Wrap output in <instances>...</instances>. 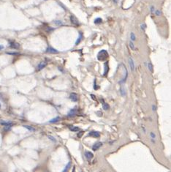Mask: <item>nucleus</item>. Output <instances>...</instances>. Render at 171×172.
<instances>
[{"mask_svg":"<svg viewBox=\"0 0 171 172\" xmlns=\"http://www.w3.org/2000/svg\"><path fill=\"white\" fill-rule=\"evenodd\" d=\"M109 55H108V53L107 52V51L105 50H102L100 51L98 54H97V59L100 61H104V60H106L108 58Z\"/></svg>","mask_w":171,"mask_h":172,"instance_id":"f257e3e1","label":"nucleus"},{"mask_svg":"<svg viewBox=\"0 0 171 172\" xmlns=\"http://www.w3.org/2000/svg\"><path fill=\"white\" fill-rule=\"evenodd\" d=\"M70 21L71 23L73 24V25H75V26H78L79 25V21L77 19V18L74 15H71L70 16Z\"/></svg>","mask_w":171,"mask_h":172,"instance_id":"f03ea898","label":"nucleus"},{"mask_svg":"<svg viewBox=\"0 0 171 172\" xmlns=\"http://www.w3.org/2000/svg\"><path fill=\"white\" fill-rule=\"evenodd\" d=\"M70 100L73 102H77L78 100V97L76 93H71L69 95Z\"/></svg>","mask_w":171,"mask_h":172,"instance_id":"7ed1b4c3","label":"nucleus"},{"mask_svg":"<svg viewBox=\"0 0 171 172\" xmlns=\"http://www.w3.org/2000/svg\"><path fill=\"white\" fill-rule=\"evenodd\" d=\"M102 146H103V143H102V142H96V143H95L93 145L92 150H93L94 151H96L97 150H99Z\"/></svg>","mask_w":171,"mask_h":172,"instance_id":"20e7f679","label":"nucleus"},{"mask_svg":"<svg viewBox=\"0 0 171 172\" xmlns=\"http://www.w3.org/2000/svg\"><path fill=\"white\" fill-rule=\"evenodd\" d=\"M59 51L56 49H54V48L52 47H48L47 49H46V53H48V54H57Z\"/></svg>","mask_w":171,"mask_h":172,"instance_id":"39448f33","label":"nucleus"},{"mask_svg":"<svg viewBox=\"0 0 171 172\" xmlns=\"http://www.w3.org/2000/svg\"><path fill=\"white\" fill-rule=\"evenodd\" d=\"M0 124L4 126H12L13 122L10 121H5V120H0Z\"/></svg>","mask_w":171,"mask_h":172,"instance_id":"423d86ee","label":"nucleus"},{"mask_svg":"<svg viewBox=\"0 0 171 172\" xmlns=\"http://www.w3.org/2000/svg\"><path fill=\"white\" fill-rule=\"evenodd\" d=\"M89 136H91L94 138H99L100 136V133L97 131H91L89 133Z\"/></svg>","mask_w":171,"mask_h":172,"instance_id":"0eeeda50","label":"nucleus"},{"mask_svg":"<svg viewBox=\"0 0 171 172\" xmlns=\"http://www.w3.org/2000/svg\"><path fill=\"white\" fill-rule=\"evenodd\" d=\"M123 67H124V72H125V75H124V79H122L121 81H119V83H121V84H123V83H124L125 81H126V80H127V75H128V72H127V70L126 69V67H125V66L123 64Z\"/></svg>","mask_w":171,"mask_h":172,"instance_id":"6e6552de","label":"nucleus"},{"mask_svg":"<svg viewBox=\"0 0 171 172\" xmlns=\"http://www.w3.org/2000/svg\"><path fill=\"white\" fill-rule=\"evenodd\" d=\"M10 48H14V49H19V48H20V45L16 42H11L10 43Z\"/></svg>","mask_w":171,"mask_h":172,"instance_id":"1a4fd4ad","label":"nucleus"},{"mask_svg":"<svg viewBox=\"0 0 171 172\" xmlns=\"http://www.w3.org/2000/svg\"><path fill=\"white\" fill-rule=\"evenodd\" d=\"M46 64H47V62H46L45 61L41 62L38 64V66H37V70H40L43 69V68L46 66Z\"/></svg>","mask_w":171,"mask_h":172,"instance_id":"9d476101","label":"nucleus"},{"mask_svg":"<svg viewBox=\"0 0 171 172\" xmlns=\"http://www.w3.org/2000/svg\"><path fill=\"white\" fill-rule=\"evenodd\" d=\"M85 156H86V158H87V160H91V159L93 158L94 155H93L92 152H89V151H86V152H85Z\"/></svg>","mask_w":171,"mask_h":172,"instance_id":"9b49d317","label":"nucleus"},{"mask_svg":"<svg viewBox=\"0 0 171 172\" xmlns=\"http://www.w3.org/2000/svg\"><path fill=\"white\" fill-rule=\"evenodd\" d=\"M129 64H130V69H131V70H132V71L134 70H135V64H134V61H133V59H132L131 57L129 58Z\"/></svg>","mask_w":171,"mask_h":172,"instance_id":"f8f14e48","label":"nucleus"},{"mask_svg":"<svg viewBox=\"0 0 171 172\" xmlns=\"http://www.w3.org/2000/svg\"><path fill=\"white\" fill-rule=\"evenodd\" d=\"M76 114V110L75 109H72L70 110V111L67 114V116L69 117H73L74 116H75Z\"/></svg>","mask_w":171,"mask_h":172,"instance_id":"ddd939ff","label":"nucleus"},{"mask_svg":"<svg viewBox=\"0 0 171 172\" xmlns=\"http://www.w3.org/2000/svg\"><path fill=\"white\" fill-rule=\"evenodd\" d=\"M108 70H109V67H108V62H106L105 63V72H104V74L103 76H107L108 74Z\"/></svg>","mask_w":171,"mask_h":172,"instance_id":"4468645a","label":"nucleus"},{"mask_svg":"<svg viewBox=\"0 0 171 172\" xmlns=\"http://www.w3.org/2000/svg\"><path fill=\"white\" fill-rule=\"evenodd\" d=\"M69 130L71 131H73V132H76V131H78L80 130V128H78V127H73V126H69Z\"/></svg>","mask_w":171,"mask_h":172,"instance_id":"2eb2a0df","label":"nucleus"},{"mask_svg":"<svg viewBox=\"0 0 171 172\" xmlns=\"http://www.w3.org/2000/svg\"><path fill=\"white\" fill-rule=\"evenodd\" d=\"M59 120H60V118L59 116H57V117H55V118L52 119L51 120H50L49 122L50 123H56V122H58Z\"/></svg>","mask_w":171,"mask_h":172,"instance_id":"dca6fc26","label":"nucleus"},{"mask_svg":"<svg viewBox=\"0 0 171 172\" xmlns=\"http://www.w3.org/2000/svg\"><path fill=\"white\" fill-rule=\"evenodd\" d=\"M23 127L25 128H27V130H30V131H34V130H35V128H33V127H32V126H29V125H23Z\"/></svg>","mask_w":171,"mask_h":172,"instance_id":"f3484780","label":"nucleus"},{"mask_svg":"<svg viewBox=\"0 0 171 172\" xmlns=\"http://www.w3.org/2000/svg\"><path fill=\"white\" fill-rule=\"evenodd\" d=\"M103 108L104 110H108V109L109 108V105L103 101Z\"/></svg>","mask_w":171,"mask_h":172,"instance_id":"a211bd4d","label":"nucleus"},{"mask_svg":"<svg viewBox=\"0 0 171 172\" xmlns=\"http://www.w3.org/2000/svg\"><path fill=\"white\" fill-rule=\"evenodd\" d=\"M102 21H103V20H102V18H96L95 20H94V23H102Z\"/></svg>","mask_w":171,"mask_h":172,"instance_id":"6ab92c4d","label":"nucleus"},{"mask_svg":"<svg viewBox=\"0 0 171 172\" xmlns=\"http://www.w3.org/2000/svg\"><path fill=\"white\" fill-rule=\"evenodd\" d=\"M130 38H131V40L132 41H135V34L134 33H131V35H130Z\"/></svg>","mask_w":171,"mask_h":172,"instance_id":"aec40b11","label":"nucleus"},{"mask_svg":"<svg viewBox=\"0 0 171 172\" xmlns=\"http://www.w3.org/2000/svg\"><path fill=\"white\" fill-rule=\"evenodd\" d=\"M148 67H149V70L151 71V72H153V66H152V64H151V63H149L148 64Z\"/></svg>","mask_w":171,"mask_h":172,"instance_id":"412c9836","label":"nucleus"},{"mask_svg":"<svg viewBox=\"0 0 171 172\" xmlns=\"http://www.w3.org/2000/svg\"><path fill=\"white\" fill-rule=\"evenodd\" d=\"M69 167H70V163H69L67 165H66V167L64 168V171L63 172H67V170L69 168Z\"/></svg>","mask_w":171,"mask_h":172,"instance_id":"4be33fe9","label":"nucleus"},{"mask_svg":"<svg viewBox=\"0 0 171 172\" xmlns=\"http://www.w3.org/2000/svg\"><path fill=\"white\" fill-rule=\"evenodd\" d=\"M130 48H131L132 49H135V45H134L132 41H130Z\"/></svg>","mask_w":171,"mask_h":172,"instance_id":"5701e85b","label":"nucleus"},{"mask_svg":"<svg viewBox=\"0 0 171 172\" xmlns=\"http://www.w3.org/2000/svg\"><path fill=\"white\" fill-rule=\"evenodd\" d=\"M83 133H84L83 131H81L80 133H78V138H81V137L83 136Z\"/></svg>","mask_w":171,"mask_h":172,"instance_id":"b1692460","label":"nucleus"},{"mask_svg":"<svg viewBox=\"0 0 171 172\" xmlns=\"http://www.w3.org/2000/svg\"><path fill=\"white\" fill-rule=\"evenodd\" d=\"M81 35V36H80V37H78V39L77 40V42H76V45H78V43H79L81 42V39H82V35Z\"/></svg>","mask_w":171,"mask_h":172,"instance_id":"393cba45","label":"nucleus"},{"mask_svg":"<svg viewBox=\"0 0 171 172\" xmlns=\"http://www.w3.org/2000/svg\"><path fill=\"white\" fill-rule=\"evenodd\" d=\"M155 13H156V15H160L161 14H162V12L160 11V10H155Z\"/></svg>","mask_w":171,"mask_h":172,"instance_id":"a878e982","label":"nucleus"},{"mask_svg":"<svg viewBox=\"0 0 171 172\" xmlns=\"http://www.w3.org/2000/svg\"><path fill=\"white\" fill-rule=\"evenodd\" d=\"M121 93L122 95H124V94H125V91L124 90V88H121Z\"/></svg>","mask_w":171,"mask_h":172,"instance_id":"bb28decb","label":"nucleus"},{"mask_svg":"<svg viewBox=\"0 0 171 172\" xmlns=\"http://www.w3.org/2000/svg\"><path fill=\"white\" fill-rule=\"evenodd\" d=\"M140 27H141V29H142V30H144L145 29V25L144 23H143V24H141V26H140Z\"/></svg>","mask_w":171,"mask_h":172,"instance_id":"cd10ccee","label":"nucleus"},{"mask_svg":"<svg viewBox=\"0 0 171 172\" xmlns=\"http://www.w3.org/2000/svg\"><path fill=\"white\" fill-rule=\"evenodd\" d=\"M151 12L152 13L155 12V10H154V6H151Z\"/></svg>","mask_w":171,"mask_h":172,"instance_id":"c85d7f7f","label":"nucleus"},{"mask_svg":"<svg viewBox=\"0 0 171 172\" xmlns=\"http://www.w3.org/2000/svg\"><path fill=\"white\" fill-rule=\"evenodd\" d=\"M151 136L152 137V138H156V135L154 133H151Z\"/></svg>","mask_w":171,"mask_h":172,"instance_id":"c756f323","label":"nucleus"},{"mask_svg":"<svg viewBox=\"0 0 171 172\" xmlns=\"http://www.w3.org/2000/svg\"><path fill=\"white\" fill-rule=\"evenodd\" d=\"M55 23H56V24H57V25H60V24H62V22L59 21H55Z\"/></svg>","mask_w":171,"mask_h":172,"instance_id":"7c9ffc66","label":"nucleus"},{"mask_svg":"<svg viewBox=\"0 0 171 172\" xmlns=\"http://www.w3.org/2000/svg\"><path fill=\"white\" fill-rule=\"evenodd\" d=\"M7 54H13V55H15V54H18V53H14V52H7Z\"/></svg>","mask_w":171,"mask_h":172,"instance_id":"2f4dec72","label":"nucleus"},{"mask_svg":"<svg viewBox=\"0 0 171 172\" xmlns=\"http://www.w3.org/2000/svg\"><path fill=\"white\" fill-rule=\"evenodd\" d=\"M48 138H49L50 139H52V140H53V141H54V142L56 141V139H55L54 138H53L52 136H48Z\"/></svg>","mask_w":171,"mask_h":172,"instance_id":"473e14b6","label":"nucleus"},{"mask_svg":"<svg viewBox=\"0 0 171 172\" xmlns=\"http://www.w3.org/2000/svg\"><path fill=\"white\" fill-rule=\"evenodd\" d=\"M156 109H157L156 106H155L154 105H153V111H156Z\"/></svg>","mask_w":171,"mask_h":172,"instance_id":"72a5a7b5","label":"nucleus"},{"mask_svg":"<svg viewBox=\"0 0 171 172\" xmlns=\"http://www.w3.org/2000/svg\"><path fill=\"white\" fill-rule=\"evenodd\" d=\"M3 48H4V46L2 45H0V50H2V49H3Z\"/></svg>","mask_w":171,"mask_h":172,"instance_id":"f704fd0d","label":"nucleus"},{"mask_svg":"<svg viewBox=\"0 0 171 172\" xmlns=\"http://www.w3.org/2000/svg\"><path fill=\"white\" fill-rule=\"evenodd\" d=\"M0 108H1V103H0Z\"/></svg>","mask_w":171,"mask_h":172,"instance_id":"c9c22d12","label":"nucleus"}]
</instances>
